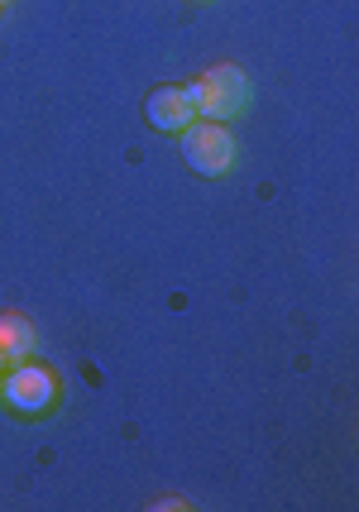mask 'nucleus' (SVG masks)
Here are the masks:
<instances>
[{"mask_svg": "<svg viewBox=\"0 0 359 512\" xmlns=\"http://www.w3.org/2000/svg\"><path fill=\"white\" fill-rule=\"evenodd\" d=\"M187 96L197 106V120H240V115L254 106V82H249L245 67H206L202 77L187 82Z\"/></svg>", "mask_w": 359, "mask_h": 512, "instance_id": "1", "label": "nucleus"}, {"mask_svg": "<svg viewBox=\"0 0 359 512\" xmlns=\"http://www.w3.org/2000/svg\"><path fill=\"white\" fill-rule=\"evenodd\" d=\"M235 154H240V144L221 120H192L182 130V158L197 178H225L235 168Z\"/></svg>", "mask_w": 359, "mask_h": 512, "instance_id": "2", "label": "nucleus"}, {"mask_svg": "<svg viewBox=\"0 0 359 512\" xmlns=\"http://www.w3.org/2000/svg\"><path fill=\"white\" fill-rule=\"evenodd\" d=\"M58 402V374L39 369V364H10L0 374V407L20 412V417H44L48 407Z\"/></svg>", "mask_w": 359, "mask_h": 512, "instance_id": "3", "label": "nucleus"}, {"mask_svg": "<svg viewBox=\"0 0 359 512\" xmlns=\"http://www.w3.org/2000/svg\"><path fill=\"white\" fill-rule=\"evenodd\" d=\"M144 115H149V125H154L158 134H182L197 120V106H192L187 87H158V91H149Z\"/></svg>", "mask_w": 359, "mask_h": 512, "instance_id": "4", "label": "nucleus"}, {"mask_svg": "<svg viewBox=\"0 0 359 512\" xmlns=\"http://www.w3.org/2000/svg\"><path fill=\"white\" fill-rule=\"evenodd\" d=\"M34 350H39L34 321H29V316H20V312L0 316V355H5V364H24Z\"/></svg>", "mask_w": 359, "mask_h": 512, "instance_id": "5", "label": "nucleus"}, {"mask_svg": "<svg viewBox=\"0 0 359 512\" xmlns=\"http://www.w3.org/2000/svg\"><path fill=\"white\" fill-rule=\"evenodd\" d=\"M5 369H10V364H5V355H0V374H5Z\"/></svg>", "mask_w": 359, "mask_h": 512, "instance_id": "6", "label": "nucleus"}, {"mask_svg": "<svg viewBox=\"0 0 359 512\" xmlns=\"http://www.w3.org/2000/svg\"><path fill=\"white\" fill-rule=\"evenodd\" d=\"M192 5H211V0H192Z\"/></svg>", "mask_w": 359, "mask_h": 512, "instance_id": "7", "label": "nucleus"}, {"mask_svg": "<svg viewBox=\"0 0 359 512\" xmlns=\"http://www.w3.org/2000/svg\"><path fill=\"white\" fill-rule=\"evenodd\" d=\"M0 5H10V0H0Z\"/></svg>", "mask_w": 359, "mask_h": 512, "instance_id": "8", "label": "nucleus"}]
</instances>
